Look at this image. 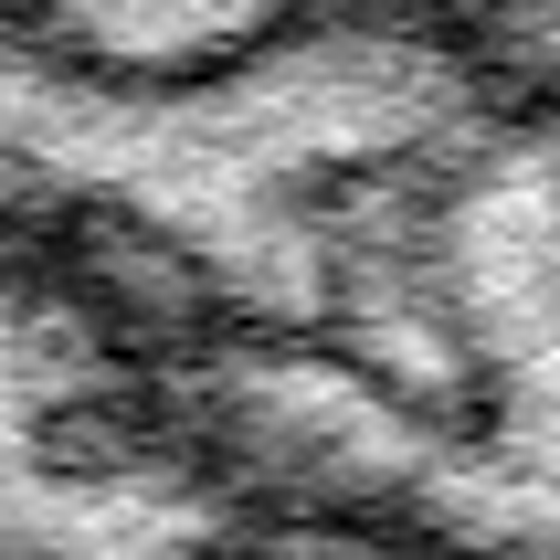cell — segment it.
<instances>
[{"instance_id": "7a4b0ae2", "label": "cell", "mask_w": 560, "mask_h": 560, "mask_svg": "<svg viewBox=\"0 0 560 560\" xmlns=\"http://www.w3.org/2000/svg\"><path fill=\"white\" fill-rule=\"evenodd\" d=\"M392 11H423V22H455L498 54H529V63H560V0H392Z\"/></svg>"}, {"instance_id": "6da1fadb", "label": "cell", "mask_w": 560, "mask_h": 560, "mask_svg": "<svg viewBox=\"0 0 560 560\" xmlns=\"http://www.w3.org/2000/svg\"><path fill=\"white\" fill-rule=\"evenodd\" d=\"M307 11L317 0H0V32L74 63H117V74H190Z\"/></svg>"}]
</instances>
